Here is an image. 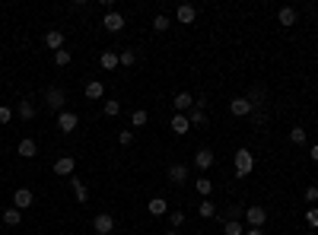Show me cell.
<instances>
[{"label": "cell", "instance_id": "1", "mask_svg": "<svg viewBox=\"0 0 318 235\" xmlns=\"http://www.w3.org/2000/svg\"><path fill=\"white\" fill-rule=\"evenodd\" d=\"M252 169H255L252 153H248V150H236V175H239V178H245Z\"/></svg>", "mask_w": 318, "mask_h": 235}, {"label": "cell", "instance_id": "2", "mask_svg": "<svg viewBox=\"0 0 318 235\" xmlns=\"http://www.w3.org/2000/svg\"><path fill=\"white\" fill-rule=\"evenodd\" d=\"M45 99H48V108L61 115V111H64V102H67V92H64V89H54V86H51V89L45 92Z\"/></svg>", "mask_w": 318, "mask_h": 235}, {"label": "cell", "instance_id": "3", "mask_svg": "<svg viewBox=\"0 0 318 235\" xmlns=\"http://www.w3.org/2000/svg\"><path fill=\"white\" fill-rule=\"evenodd\" d=\"M245 220H248L252 229H261V226L268 223V210H264V207H248V210H245Z\"/></svg>", "mask_w": 318, "mask_h": 235}, {"label": "cell", "instance_id": "4", "mask_svg": "<svg viewBox=\"0 0 318 235\" xmlns=\"http://www.w3.org/2000/svg\"><path fill=\"white\" fill-rule=\"evenodd\" d=\"M213 162H217V156H213V150H207V146H201V150L194 153V165H197L201 172H207Z\"/></svg>", "mask_w": 318, "mask_h": 235}, {"label": "cell", "instance_id": "5", "mask_svg": "<svg viewBox=\"0 0 318 235\" xmlns=\"http://www.w3.org/2000/svg\"><path fill=\"white\" fill-rule=\"evenodd\" d=\"M92 229H96V235H111V229H115V220H111L108 213H99L96 220H92Z\"/></svg>", "mask_w": 318, "mask_h": 235}, {"label": "cell", "instance_id": "6", "mask_svg": "<svg viewBox=\"0 0 318 235\" xmlns=\"http://www.w3.org/2000/svg\"><path fill=\"white\" fill-rule=\"evenodd\" d=\"M76 124H80V118H76L73 111H61V115H57V127H61L64 134H73Z\"/></svg>", "mask_w": 318, "mask_h": 235}, {"label": "cell", "instance_id": "7", "mask_svg": "<svg viewBox=\"0 0 318 235\" xmlns=\"http://www.w3.org/2000/svg\"><path fill=\"white\" fill-rule=\"evenodd\" d=\"M32 204H35V200H32V191L29 188H19L13 194V207H16V210H29Z\"/></svg>", "mask_w": 318, "mask_h": 235}, {"label": "cell", "instance_id": "8", "mask_svg": "<svg viewBox=\"0 0 318 235\" xmlns=\"http://www.w3.org/2000/svg\"><path fill=\"white\" fill-rule=\"evenodd\" d=\"M172 105H175L178 115H185V111H191V108H194V95H191V92H178L175 99H172Z\"/></svg>", "mask_w": 318, "mask_h": 235}, {"label": "cell", "instance_id": "9", "mask_svg": "<svg viewBox=\"0 0 318 235\" xmlns=\"http://www.w3.org/2000/svg\"><path fill=\"white\" fill-rule=\"evenodd\" d=\"M102 25H105L108 32H121V29H124V16L111 10V13H105V19H102Z\"/></svg>", "mask_w": 318, "mask_h": 235}, {"label": "cell", "instance_id": "10", "mask_svg": "<svg viewBox=\"0 0 318 235\" xmlns=\"http://www.w3.org/2000/svg\"><path fill=\"white\" fill-rule=\"evenodd\" d=\"M252 102H248V99H233V102H229V111H233V115L236 118H245V115H252Z\"/></svg>", "mask_w": 318, "mask_h": 235}, {"label": "cell", "instance_id": "11", "mask_svg": "<svg viewBox=\"0 0 318 235\" xmlns=\"http://www.w3.org/2000/svg\"><path fill=\"white\" fill-rule=\"evenodd\" d=\"M73 169H76L73 156H61V159L54 162V175H73Z\"/></svg>", "mask_w": 318, "mask_h": 235}, {"label": "cell", "instance_id": "12", "mask_svg": "<svg viewBox=\"0 0 318 235\" xmlns=\"http://www.w3.org/2000/svg\"><path fill=\"white\" fill-rule=\"evenodd\" d=\"M194 16H197L194 6H191V3H182V6H178V13H175V19L182 22V25H191V22H194Z\"/></svg>", "mask_w": 318, "mask_h": 235}, {"label": "cell", "instance_id": "13", "mask_svg": "<svg viewBox=\"0 0 318 235\" xmlns=\"http://www.w3.org/2000/svg\"><path fill=\"white\" fill-rule=\"evenodd\" d=\"M22 156V159H35L38 156V146H35V140H29V137H25V140H19V150H16Z\"/></svg>", "mask_w": 318, "mask_h": 235}, {"label": "cell", "instance_id": "14", "mask_svg": "<svg viewBox=\"0 0 318 235\" xmlns=\"http://www.w3.org/2000/svg\"><path fill=\"white\" fill-rule=\"evenodd\" d=\"M45 45H48L51 51H61V48H64V32H61V29H51L48 35H45Z\"/></svg>", "mask_w": 318, "mask_h": 235}, {"label": "cell", "instance_id": "15", "mask_svg": "<svg viewBox=\"0 0 318 235\" xmlns=\"http://www.w3.org/2000/svg\"><path fill=\"white\" fill-rule=\"evenodd\" d=\"M188 178V169H185V165L182 162H175V165H169V181H172V185H182V181Z\"/></svg>", "mask_w": 318, "mask_h": 235}, {"label": "cell", "instance_id": "16", "mask_svg": "<svg viewBox=\"0 0 318 235\" xmlns=\"http://www.w3.org/2000/svg\"><path fill=\"white\" fill-rule=\"evenodd\" d=\"M172 130H175L178 137H185L188 130H191V121H188V115H175V118H172Z\"/></svg>", "mask_w": 318, "mask_h": 235}, {"label": "cell", "instance_id": "17", "mask_svg": "<svg viewBox=\"0 0 318 235\" xmlns=\"http://www.w3.org/2000/svg\"><path fill=\"white\" fill-rule=\"evenodd\" d=\"M147 210H150L153 216H162V213H169V200H166V197H153L150 204H147Z\"/></svg>", "mask_w": 318, "mask_h": 235}, {"label": "cell", "instance_id": "18", "mask_svg": "<svg viewBox=\"0 0 318 235\" xmlns=\"http://www.w3.org/2000/svg\"><path fill=\"white\" fill-rule=\"evenodd\" d=\"M70 188H73V194H76V200H80V204H86V200H89V191H86V185L80 178H70Z\"/></svg>", "mask_w": 318, "mask_h": 235}, {"label": "cell", "instance_id": "19", "mask_svg": "<svg viewBox=\"0 0 318 235\" xmlns=\"http://www.w3.org/2000/svg\"><path fill=\"white\" fill-rule=\"evenodd\" d=\"M3 223H6V226H19V223H22V210L6 207V210H3Z\"/></svg>", "mask_w": 318, "mask_h": 235}, {"label": "cell", "instance_id": "20", "mask_svg": "<svg viewBox=\"0 0 318 235\" xmlns=\"http://www.w3.org/2000/svg\"><path fill=\"white\" fill-rule=\"evenodd\" d=\"M277 19H280V25H296V10L293 6H283L277 13Z\"/></svg>", "mask_w": 318, "mask_h": 235}, {"label": "cell", "instance_id": "21", "mask_svg": "<svg viewBox=\"0 0 318 235\" xmlns=\"http://www.w3.org/2000/svg\"><path fill=\"white\" fill-rule=\"evenodd\" d=\"M99 64H102V67H105V70H115V67H118V64H121V60H118V54H115V51H105V54H102V57H99Z\"/></svg>", "mask_w": 318, "mask_h": 235}, {"label": "cell", "instance_id": "22", "mask_svg": "<svg viewBox=\"0 0 318 235\" xmlns=\"http://www.w3.org/2000/svg\"><path fill=\"white\" fill-rule=\"evenodd\" d=\"M102 83L99 80H92V83H86V99H102Z\"/></svg>", "mask_w": 318, "mask_h": 235}, {"label": "cell", "instance_id": "23", "mask_svg": "<svg viewBox=\"0 0 318 235\" xmlns=\"http://www.w3.org/2000/svg\"><path fill=\"white\" fill-rule=\"evenodd\" d=\"M19 118H22V121H32V118H35V105H32L29 99L19 102Z\"/></svg>", "mask_w": 318, "mask_h": 235}, {"label": "cell", "instance_id": "24", "mask_svg": "<svg viewBox=\"0 0 318 235\" xmlns=\"http://www.w3.org/2000/svg\"><path fill=\"white\" fill-rule=\"evenodd\" d=\"M223 235H245V229H242V223H239V220H229L226 226H223Z\"/></svg>", "mask_w": 318, "mask_h": 235}, {"label": "cell", "instance_id": "25", "mask_svg": "<svg viewBox=\"0 0 318 235\" xmlns=\"http://www.w3.org/2000/svg\"><path fill=\"white\" fill-rule=\"evenodd\" d=\"M102 111H105V118H118V115H121V102L108 99V102H105V108H102Z\"/></svg>", "mask_w": 318, "mask_h": 235}, {"label": "cell", "instance_id": "26", "mask_svg": "<svg viewBox=\"0 0 318 235\" xmlns=\"http://www.w3.org/2000/svg\"><path fill=\"white\" fill-rule=\"evenodd\" d=\"M147 121H150V115H147V111H143V108H137L134 115H131V127H143V124H147Z\"/></svg>", "mask_w": 318, "mask_h": 235}, {"label": "cell", "instance_id": "27", "mask_svg": "<svg viewBox=\"0 0 318 235\" xmlns=\"http://www.w3.org/2000/svg\"><path fill=\"white\" fill-rule=\"evenodd\" d=\"M197 213H201V216H204V220H210V216H213V213H217V207H213V204H210V197H207V200H204V204H201V207H197Z\"/></svg>", "mask_w": 318, "mask_h": 235}, {"label": "cell", "instance_id": "28", "mask_svg": "<svg viewBox=\"0 0 318 235\" xmlns=\"http://www.w3.org/2000/svg\"><path fill=\"white\" fill-rule=\"evenodd\" d=\"M210 191H213V181H210V178H197V194L210 197Z\"/></svg>", "mask_w": 318, "mask_h": 235}, {"label": "cell", "instance_id": "29", "mask_svg": "<svg viewBox=\"0 0 318 235\" xmlns=\"http://www.w3.org/2000/svg\"><path fill=\"white\" fill-rule=\"evenodd\" d=\"M70 60H73V57H70V51H64V48H61V51H54V64H57V67H67Z\"/></svg>", "mask_w": 318, "mask_h": 235}, {"label": "cell", "instance_id": "30", "mask_svg": "<svg viewBox=\"0 0 318 235\" xmlns=\"http://www.w3.org/2000/svg\"><path fill=\"white\" fill-rule=\"evenodd\" d=\"M188 121H191V124H204V121H207V118H204V108H201V105H194V108H191V115H188Z\"/></svg>", "mask_w": 318, "mask_h": 235}, {"label": "cell", "instance_id": "31", "mask_svg": "<svg viewBox=\"0 0 318 235\" xmlns=\"http://www.w3.org/2000/svg\"><path fill=\"white\" fill-rule=\"evenodd\" d=\"M306 223L312 226V229H318V207H309L306 210Z\"/></svg>", "mask_w": 318, "mask_h": 235}, {"label": "cell", "instance_id": "32", "mask_svg": "<svg viewBox=\"0 0 318 235\" xmlns=\"http://www.w3.org/2000/svg\"><path fill=\"white\" fill-rule=\"evenodd\" d=\"M290 140H293V143H306V127H293V130H290Z\"/></svg>", "mask_w": 318, "mask_h": 235}, {"label": "cell", "instance_id": "33", "mask_svg": "<svg viewBox=\"0 0 318 235\" xmlns=\"http://www.w3.org/2000/svg\"><path fill=\"white\" fill-rule=\"evenodd\" d=\"M169 223H172V229H178V226L185 223V210H172V216H169Z\"/></svg>", "mask_w": 318, "mask_h": 235}, {"label": "cell", "instance_id": "34", "mask_svg": "<svg viewBox=\"0 0 318 235\" xmlns=\"http://www.w3.org/2000/svg\"><path fill=\"white\" fill-rule=\"evenodd\" d=\"M118 60H121V67H134V51H121V54H118Z\"/></svg>", "mask_w": 318, "mask_h": 235}, {"label": "cell", "instance_id": "35", "mask_svg": "<svg viewBox=\"0 0 318 235\" xmlns=\"http://www.w3.org/2000/svg\"><path fill=\"white\" fill-rule=\"evenodd\" d=\"M153 29H156V32H166V29H169V16H156V19H153Z\"/></svg>", "mask_w": 318, "mask_h": 235}, {"label": "cell", "instance_id": "36", "mask_svg": "<svg viewBox=\"0 0 318 235\" xmlns=\"http://www.w3.org/2000/svg\"><path fill=\"white\" fill-rule=\"evenodd\" d=\"M118 143H121V146H131V143H134V130H121V134H118Z\"/></svg>", "mask_w": 318, "mask_h": 235}, {"label": "cell", "instance_id": "37", "mask_svg": "<svg viewBox=\"0 0 318 235\" xmlns=\"http://www.w3.org/2000/svg\"><path fill=\"white\" fill-rule=\"evenodd\" d=\"M306 200H309V204H318V185H309L306 188Z\"/></svg>", "mask_w": 318, "mask_h": 235}, {"label": "cell", "instance_id": "38", "mask_svg": "<svg viewBox=\"0 0 318 235\" xmlns=\"http://www.w3.org/2000/svg\"><path fill=\"white\" fill-rule=\"evenodd\" d=\"M10 118H13L10 105H0V124H10Z\"/></svg>", "mask_w": 318, "mask_h": 235}, {"label": "cell", "instance_id": "39", "mask_svg": "<svg viewBox=\"0 0 318 235\" xmlns=\"http://www.w3.org/2000/svg\"><path fill=\"white\" fill-rule=\"evenodd\" d=\"M245 235H264V229H245Z\"/></svg>", "mask_w": 318, "mask_h": 235}, {"label": "cell", "instance_id": "40", "mask_svg": "<svg viewBox=\"0 0 318 235\" xmlns=\"http://www.w3.org/2000/svg\"><path fill=\"white\" fill-rule=\"evenodd\" d=\"M312 159H315V162H318V143H315V146H312Z\"/></svg>", "mask_w": 318, "mask_h": 235}, {"label": "cell", "instance_id": "41", "mask_svg": "<svg viewBox=\"0 0 318 235\" xmlns=\"http://www.w3.org/2000/svg\"><path fill=\"white\" fill-rule=\"evenodd\" d=\"M166 235H182V232H178V229H169V232H166Z\"/></svg>", "mask_w": 318, "mask_h": 235}]
</instances>
